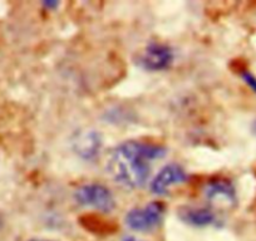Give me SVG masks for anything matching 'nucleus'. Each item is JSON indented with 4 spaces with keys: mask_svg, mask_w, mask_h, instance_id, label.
Masks as SVG:
<instances>
[{
    "mask_svg": "<svg viewBox=\"0 0 256 241\" xmlns=\"http://www.w3.org/2000/svg\"><path fill=\"white\" fill-rule=\"evenodd\" d=\"M161 144L141 141H126L110 151L106 167L110 176L126 188H144L151 174V164L166 154Z\"/></svg>",
    "mask_w": 256,
    "mask_h": 241,
    "instance_id": "1",
    "label": "nucleus"
},
{
    "mask_svg": "<svg viewBox=\"0 0 256 241\" xmlns=\"http://www.w3.org/2000/svg\"><path fill=\"white\" fill-rule=\"evenodd\" d=\"M74 200L83 208L100 212H110L116 208V200L110 188L100 184H84L74 191Z\"/></svg>",
    "mask_w": 256,
    "mask_h": 241,
    "instance_id": "2",
    "label": "nucleus"
},
{
    "mask_svg": "<svg viewBox=\"0 0 256 241\" xmlns=\"http://www.w3.org/2000/svg\"><path fill=\"white\" fill-rule=\"evenodd\" d=\"M164 208L161 202H150L142 208H132L124 218L128 228L140 232L151 231L161 224Z\"/></svg>",
    "mask_w": 256,
    "mask_h": 241,
    "instance_id": "3",
    "label": "nucleus"
},
{
    "mask_svg": "<svg viewBox=\"0 0 256 241\" xmlns=\"http://www.w3.org/2000/svg\"><path fill=\"white\" fill-rule=\"evenodd\" d=\"M204 196L216 210H230L238 202L236 191L228 180H212L204 188Z\"/></svg>",
    "mask_w": 256,
    "mask_h": 241,
    "instance_id": "4",
    "label": "nucleus"
},
{
    "mask_svg": "<svg viewBox=\"0 0 256 241\" xmlns=\"http://www.w3.org/2000/svg\"><path fill=\"white\" fill-rule=\"evenodd\" d=\"M174 62V50L166 44L151 43L144 48L141 56H138V64L144 70H164L171 67Z\"/></svg>",
    "mask_w": 256,
    "mask_h": 241,
    "instance_id": "5",
    "label": "nucleus"
},
{
    "mask_svg": "<svg viewBox=\"0 0 256 241\" xmlns=\"http://www.w3.org/2000/svg\"><path fill=\"white\" fill-rule=\"evenodd\" d=\"M187 174L180 164H168L160 170L151 182L152 194L157 196L166 195L174 186L186 182Z\"/></svg>",
    "mask_w": 256,
    "mask_h": 241,
    "instance_id": "6",
    "label": "nucleus"
},
{
    "mask_svg": "<svg viewBox=\"0 0 256 241\" xmlns=\"http://www.w3.org/2000/svg\"><path fill=\"white\" fill-rule=\"evenodd\" d=\"M102 137L94 130L77 132L73 138V150L84 160H93L100 151Z\"/></svg>",
    "mask_w": 256,
    "mask_h": 241,
    "instance_id": "7",
    "label": "nucleus"
},
{
    "mask_svg": "<svg viewBox=\"0 0 256 241\" xmlns=\"http://www.w3.org/2000/svg\"><path fill=\"white\" fill-rule=\"evenodd\" d=\"M180 218L192 226H208L216 222V215L208 208H184L180 211Z\"/></svg>",
    "mask_w": 256,
    "mask_h": 241,
    "instance_id": "8",
    "label": "nucleus"
},
{
    "mask_svg": "<svg viewBox=\"0 0 256 241\" xmlns=\"http://www.w3.org/2000/svg\"><path fill=\"white\" fill-rule=\"evenodd\" d=\"M241 77H242V80H245L246 84H248V87H250L251 90L256 93V77L255 76L251 74V73L248 72V70H245V72L241 73Z\"/></svg>",
    "mask_w": 256,
    "mask_h": 241,
    "instance_id": "9",
    "label": "nucleus"
},
{
    "mask_svg": "<svg viewBox=\"0 0 256 241\" xmlns=\"http://www.w3.org/2000/svg\"><path fill=\"white\" fill-rule=\"evenodd\" d=\"M58 6H59V3H56V2H46V3H44V6L48 9H54V8H56Z\"/></svg>",
    "mask_w": 256,
    "mask_h": 241,
    "instance_id": "10",
    "label": "nucleus"
},
{
    "mask_svg": "<svg viewBox=\"0 0 256 241\" xmlns=\"http://www.w3.org/2000/svg\"><path fill=\"white\" fill-rule=\"evenodd\" d=\"M30 241H46V240H30Z\"/></svg>",
    "mask_w": 256,
    "mask_h": 241,
    "instance_id": "11",
    "label": "nucleus"
},
{
    "mask_svg": "<svg viewBox=\"0 0 256 241\" xmlns=\"http://www.w3.org/2000/svg\"><path fill=\"white\" fill-rule=\"evenodd\" d=\"M254 128H255V131H256V122H255V126H254Z\"/></svg>",
    "mask_w": 256,
    "mask_h": 241,
    "instance_id": "12",
    "label": "nucleus"
}]
</instances>
